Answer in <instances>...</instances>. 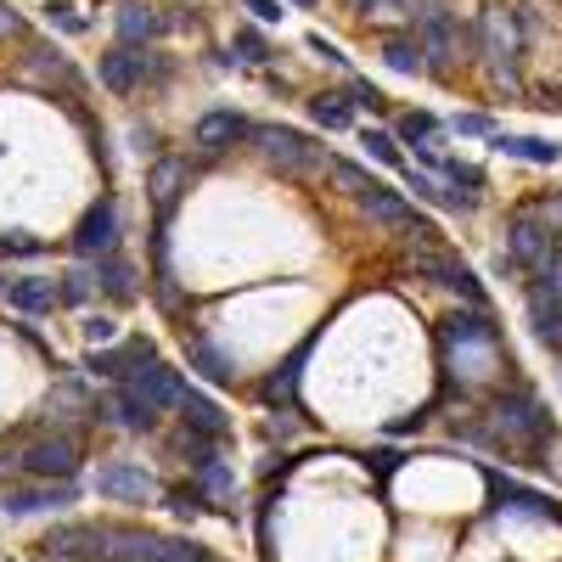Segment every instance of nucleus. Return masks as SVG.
Masks as SVG:
<instances>
[{"label":"nucleus","mask_w":562,"mask_h":562,"mask_svg":"<svg viewBox=\"0 0 562 562\" xmlns=\"http://www.w3.org/2000/svg\"><path fill=\"white\" fill-rule=\"evenodd\" d=\"M97 79H102V90H113V97H130V90L140 85V52L135 45H108L102 63H97Z\"/></svg>","instance_id":"nucleus-23"},{"label":"nucleus","mask_w":562,"mask_h":562,"mask_svg":"<svg viewBox=\"0 0 562 562\" xmlns=\"http://www.w3.org/2000/svg\"><path fill=\"white\" fill-rule=\"evenodd\" d=\"M540 220L551 225V237L562 243V198H546V203H540Z\"/></svg>","instance_id":"nucleus-49"},{"label":"nucleus","mask_w":562,"mask_h":562,"mask_svg":"<svg viewBox=\"0 0 562 562\" xmlns=\"http://www.w3.org/2000/svg\"><path fill=\"white\" fill-rule=\"evenodd\" d=\"M304 52H310L315 63H326V68H338V74L349 79V57H344V52H338V45L326 40V34H304Z\"/></svg>","instance_id":"nucleus-41"},{"label":"nucleus","mask_w":562,"mask_h":562,"mask_svg":"<svg viewBox=\"0 0 562 562\" xmlns=\"http://www.w3.org/2000/svg\"><path fill=\"white\" fill-rule=\"evenodd\" d=\"M7 299H12V310H18V315H52V310H63L57 281H45V276H23V281H12Z\"/></svg>","instance_id":"nucleus-25"},{"label":"nucleus","mask_w":562,"mask_h":562,"mask_svg":"<svg viewBox=\"0 0 562 562\" xmlns=\"http://www.w3.org/2000/svg\"><path fill=\"white\" fill-rule=\"evenodd\" d=\"M124 389H135L140 400H147V405L158 411V416H164V411H175V405H180V394H186L180 371H175V366H164V360H147V366H140L135 378L124 383Z\"/></svg>","instance_id":"nucleus-18"},{"label":"nucleus","mask_w":562,"mask_h":562,"mask_svg":"<svg viewBox=\"0 0 562 562\" xmlns=\"http://www.w3.org/2000/svg\"><path fill=\"white\" fill-rule=\"evenodd\" d=\"M310 349H315V338H304V344H299V355H293V360H281V366L270 371V378L259 383V400H265L270 411H276V405H293V394H299V366L310 360Z\"/></svg>","instance_id":"nucleus-24"},{"label":"nucleus","mask_w":562,"mask_h":562,"mask_svg":"<svg viewBox=\"0 0 562 562\" xmlns=\"http://www.w3.org/2000/svg\"><path fill=\"white\" fill-rule=\"evenodd\" d=\"M254 153L281 175V180H304V175H321L326 164V147L315 135H304V130H293V124H254Z\"/></svg>","instance_id":"nucleus-2"},{"label":"nucleus","mask_w":562,"mask_h":562,"mask_svg":"<svg viewBox=\"0 0 562 562\" xmlns=\"http://www.w3.org/2000/svg\"><path fill=\"white\" fill-rule=\"evenodd\" d=\"M79 501V484H52V479H34V484H12L0 495V512H12V518H34V512H57V506H74Z\"/></svg>","instance_id":"nucleus-14"},{"label":"nucleus","mask_w":562,"mask_h":562,"mask_svg":"<svg viewBox=\"0 0 562 562\" xmlns=\"http://www.w3.org/2000/svg\"><path fill=\"white\" fill-rule=\"evenodd\" d=\"M355 203H360V214H366V220H378V225L400 231V237H405V231H411V220H416L411 198H405V192H389V186H371V192H360Z\"/></svg>","instance_id":"nucleus-22"},{"label":"nucleus","mask_w":562,"mask_h":562,"mask_svg":"<svg viewBox=\"0 0 562 562\" xmlns=\"http://www.w3.org/2000/svg\"><path fill=\"white\" fill-rule=\"evenodd\" d=\"M450 130H456V135H495V119H490V113H456Z\"/></svg>","instance_id":"nucleus-46"},{"label":"nucleus","mask_w":562,"mask_h":562,"mask_svg":"<svg viewBox=\"0 0 562 562\" xmlns=\"http://www.w3.org/2000/svg\"><path fill=\"white\" fill-rule=\"evenodd\" d=\"M18 467L29 479H52V484H68V479H79V439L74 434H40L34 445H23L18 450Z\"/></svg>","instance_id":"nucleus-4"},{"label":"nucleus","mask_w":562,"mask_h":562,"mask_svg":"<svg viewBox=\"0 0 562 562\" xmlns=\"http://www.w3.org/2000/svg\"><path fill=\"white\" fill-rule=\"evenodd\" d=\"M45 562H113L108 557V529L102 524H57L40 540Z\"/></svg>","instance_id":"nucleus-8"},{"label":"nucleus","mask_w":562,"mask_h":562,"mask_svg":"<svg viewBox=\"0 0 562 562\" xmlns=\"http://www.w3.org/2000/svg\"><path fill=\"white\" fill-rule=\"evenodd\" d=\"M90 422H102V428H124V434H153L158 428V411L140 400L135 389H108V394H97L90 400Z\"/></svg>","instance_id":"nucleus-10"},{"label":"nucleus","mask_w":562,"mask_h":562,"mask_svg":"<svg viewBox=\"0 0 562 562\" xmlns=\"http://www.w3.org/2000/svg\"><path fill=\"white\" fill-rule=\"evenodd\" d=\"M90 270H97V288H102L113 304H135V299H140V288H135V265H130L124 254H108V259H97Z\"/></svg>","instance_id":"nucleus-26"},{"label":"nucleus","mask_w":562,"mask_h":562,"mask_svg":"<svg viewBox=\"0 0 562 562\" xmlns=\"http://www.w3.org/2000/svg\"><path fill=\"white\" fill-rule=\"evenodd\" d=\"M304 108H310V119H315L321 130H355V102H349V90H315Z\"/></svg>","instance_id":"nucleus-28"},{"label":"nucleus","mask_w":562,"mask_h":562,"mask_svg":"<svg viewBox=\"0 0 562 562\" xmlns=\"http://www.w3.org/2000/svg\"><path fill=\"white\" fill-rule=\"evenodd\" d=\"M484 484H490V506L495 512H518V518H551V524H562V506L551 495H540V490H529L518 479H501L495 467H484Z\"/></svg>","instance_id":"nucleus-12"},{"label":"nucleus","mask_w":562,"mask_h":562,"mask_svg":"<svg viewBox=\"0 0 562 562\" xmlns=\"http://www.w3.org/2000/svg\"><path fill=\"white\" fill-rule=\"evenodd\" d=\"M416 276H428L434 288H445V293H456L461 304H479L484 310V281L467 270L456 254H439V248H411V259H405Z\"/></svg>","instance_id":"nucleus-5"},{"label":"nucleus","mask_w":562,"mask_h":562,"mask_svg":"<svg viewBox=\"0 0 562 562\" xmlns=\"http://www.w3.org/2000/svg\"><path fill=\"white\" fill-rule=\"evenodd\" d=\"M68 243H74V254L90 259V265L108 259V254H119V198H97V203H90Z\"/></svg>","instance_id":"nucleus-9"},{"label":"nucleus","mask_w":562,"mask_h":562,"mask_svg":"<svg viewBox=\"0 0 562 562\" xmlns=\"http://www.w3.org/2000/svg\"><path fill=\"white\" fill-rule=\"evenodd\" d=\"M383 7V0H355V12H378Z\"/></svg>","instance_id":"nucleus-51"},{"label":"nucleus","mask_w":562,"mask_h":562,"mask_svg":"<svg viewBox=\"0 0 562 562\" xmlns=\"http://www.w3.org/2000/svg\"><path fill=\"white\" fill-rule=\"evenodd\" d=\"M85 344H90V349L119 344V321H113V315H85Z\"/></svg>","instance_id":"nucleus-43"},{"label":"nucleus","mask_w":562,"mask_h":562,"mask_svg":"<svg viewBox=\"0 0 562 562\" xmlns=\"http://www.w3.org/2000/svg\"><path fill=\"white\" fill-rule=\"evenodd\" d=\"M254 135V124L237 113V108H214V113H203L198 124H192V147L203 153V158H220V153H231L237 140H248Z\"/></svg>","instance_id":"nucleus-15"},{"label":"nucleus","mask_w":562,"mask_h":562,"mask_svg":"<svg viewBox=\"0 0 562 562\" xmlns=\"http://www.w3.org/2000/svg\"><path fill=\"white\" fill-rule=\"evenodd\" d=\"M484 434L495 450H524V456H540L551 445V416L546 405L529 394V389H512V394H495L490 400V416H484Z\"/></svg>","instance_id":"nucleus-1"},{"label":"nucleus","mask_w":562,"mask_h":562,"mask_svg":"<svg viewBox=\"0 0 562 562\" xmlns=\"http://www.w3.org/2000/svg\"><path fill=\"white\" fill-rule=\"evenodd\" d=\"M113 29H119V45H135V52H147L153 40H164V34L175 29V18H169L164 7H140V0H130V7L113 18Z\"/></svg>","instance_id":"nucleus-17"},{"label":"nucleus","mask_w":562,"mask_h":562,"mask_svg":"<svg viewBox=\"0 0 562 562\" xmlns=\"http://www.w3.org/2000/svg\"><path fill=\"white\" fill-rule=\"evenodd\" d=\"M12 467H18V456H7V450H0V473H12Z\"/></svg>","instance_id":"nucleus-52"},{"label":"nucleus","mask_w":562,"mask_h":562,"mask_svg":"<svg viewBox=\"0 0 562 562\" xmlns=\"http://www.w3.org/2000/svg\"><path fill=\"white\" fill-rule=\"evenodd\" d=\"M400 450H366V473H378V479H389V473H400Z\"/></svg>","instance_id":"nucleus-47"},{"label":"nucleus","mask_w":562,"mask_h":562,"mask_svg":"<svg viewBox=\"0 0 562 562\" xmlns=\"http://www.w3.org/2000/svg\"><path fill=\"white\" fill-rule=\"evenodd\" d=\"M495 153L501 158H518V164H535V169H551L562 164V140L557 135H524V130H495Z\"/></svg>","instance_id":"nucleus-19"},{"label":"nucleus","mask_w":562,"mask_h":562,"mask_svg":"<svg viewBox=\"0 0 562 562\" xmlns=\"http://www.w3.org/2000/svg\"><path fill=\"white\" fill-rule=\"evenodd\" d=\"M175 79V63L164 52H140V85H169Z\"/></svg>","instance_id":"nucleus-44"},{"label":"nucleus","mask_w":562,"mask_h":562,"mask_svg":"<svg viewBox=\"0 0 562 562\" xmlns=\"http://www.w3.org/2000/svg\"><path fill=\"white\" fill-rule=\"evenodd\" d=\"M147 360H158V349H153L147 338H124V344H108V349H85L79 371H90V378H102L108 389H119V383H130Z\"/></svg>","instance_id":"nucleus-7"},{"label":"nucleus","mask_w":562,"mask_h":562,"mask_svg":"<svg viewBox=\"0 0 562 562\" xmlns=\"http://www.w3.org/2000/svg\"><path fill=\"white\" fill-rule=\"evenodd\" d=\"M97 495L119 501V506H147V501H164V484L140 461H102L97 467Z\"/></svg>","instance_id":"nucleus-6"},{"label":"nucleus","mask_w":562,"mask_h":562,"mask_svg":"<svg viewBox=\"0 0 562 562\" xmlns=\"http://www.w3.org/2000/svg\"><path fill=\"white\" fill-rule=\"evenodd\" d=\"M529 326L546 349L562 355V299H551L546 288H529Z\"/></svg>","instance_id":"nucleus-27"},{"label":"nucleus","mask_w":562,"mask_h":562,"mask_svg":"<svg viewBox=\"0 0 562 562\" xmlns=\"http://www.w3.org/2000/svg\"><path fill=\"white\" fill-rule=\"evenodd\" d=\"M243 12H248L259 29H276L281 18H288V7H281V0H243Z\"/></svg>","instance_id":"nucleus-45"},{"label":"nucleus","mask_w":562,"mask_h":562,"mask_svg":"<svg viewBox=\"0 0 562 562\" xmlns=\"http://www.w3.org/2000/svg\"><path fill=\"white\" fill-rule=\"evenodd\" d=\"M551 248H557V237H551V225L540 220V209H518L506 220V259L518 270H535Z\"/></svg>","instance_id":"nucleus-11"},{"label":"nucleus","mask_w":562,"mask_h":562,"mask_svg":"<svg viewBox=\"0 0 562 562\" xmlns=\"http://www.w3.org/2000/svg\"><path fill=\"white\" fill-rule=\"evenodd\" d=\"M400 180H405V192H411L416 203H439V198H445V180H439V175H428V169H416V164H405V169H400Z\"/></svg>","instance_id":"nucleus-36"},{"label":"nucleus","mask_w":562,"mask_h":562,"mask_svg":"<svg viewBox=\"0 0 562 562\" xmlns=\"http://www.w3.org/2000/svg\"><path fill=\"white\" fill-rule=\"evenodd\" d=\"M164 506L175 512V518H203V512H220L209 495H203V484L192 479V484H175V490H164Z\"/></svg>","instance_id":"nucleus-34"},{"label":"nucleus","mask_w":562,"mask_h":562,"mask_svg":"<svg viewBox=\"0 0 562 562\" xmlns=\"http://www.w3.org/2000/svg\"><path fill=\"white\" fill-rule=\"evenodd\" d=\"M411 12H416V40H422V74H434V79H450V68L461 63V40L467 29L456 23V12L445 7V0H411Z\"/></svg>","instance_id":"nucleus-3"},{"label":"nucleus","mask_w":562,"mask_h":562,"mask_svg":"<svg viewBox=\"0 0 562 562\" xmlns=\"http://www.w3.org/2000/svg\"><path fill=\"white\" fill-rule=\"evenodd\" d=\"M29 23H23V12L12 7V0H0V40H18Z\"/></svg>","instance_id":"nucleus-48"},{"label":"nucleus","mask_w":562,"mask_h":562,"mask_svg":"<svg viewBox=\"0 0 562 562\" xmlns=\"http://www.w3.org/2000/svg\"><path fill=\"white\" fill-rule=\"evenodd\" d=\"M175 411H180V428H192V434H203V439H225V434H231V416H225L220 400H209L203 389H186Z\"/></svg>","instance_id":"nucleus-21"},{"label":"nucleus","mask_w":562,"mask_h":562,"mask_svg":"<svg viewBox=\"0 0 562 562\" xmlns=\"http://www.w3.org/2000/svg\"><path fill=\"white\" fill-rule=\"evenodd\" d=\"M0 562H12V557H0Z\"/></svg>","instance_id":"nucleus-54"},{"label":"nucleus","mask_w":562,"mask_h":562,"mask_svg":"<svg viewBox=\"0 0 562 562\" xmlns=\"http://www.w3.org/2000/svg\"><path fill=\"white\" fill-rule=\"evenodd\" d=\"M45 23H52L57 34H74V40L90 34V18L74 7V0H52V7H45Z\"/></svg>","instance_id":"nucleus-38"},{"label":"nucleus","mask_w":562,"mask_h":562,"mask_svg":"<svg viewBox=\"0 0 562 562\" xmlns=\"http://www.w3.org/2000/svg\"><path fill=\"white\" fill-rule=\"evenodd\" d=\"M349 102L355 108H366V113H389V97H383V85H371V79H360V74H349Z\"/></svg>","instance_id":"nucleus-40"},{"label":"nucleus","mask_w":562,"mask_h":562,"mask_svg":"<svg viewBox=\"0 0 562 562\" xmlns=\"http://www.w3.org/2000/svg\"><path fill=\"white\" fill-rule=\"evenodd\" d=\"M281 7H299V12H310V7H321V0H281Z\"/></svg>","instance_id":"nucleus-50"},{"label":"nucleus","mask_w":562,"mask_h":562,"mask_svg":"<svg viewBox=\"0 0 562 562\" xmlns=\"http://www.w3.org/2000/svg\"><path fill=\"white\" fill-rule=\"evenodd\" d=\"M383 63L394 68V74H405V79H416L422 74V40H416V29H394V34H383Z\"/></svg>","instance_id":"nucleus-31"},{"label":"nucleus","mask_w":562,"mask_h":562,"mask_svg":"<svg viewBox=\"0 0 562 562\" xmlns=\"http://www.w3.org/2000/svg\"><path fill=\"white\" fill-rule=\"evenodd\" d=\"M0 293H7V270H0Z\"/></svg>","instance_id":"nucleus-53"},{"label":"nucleus","mask_w":562,"mask_h":562,"mask_svg":"<svg viewBox=\"0 0 562 562\" xmlns=\"http://www.w3.org/2000/svg\"><path fill=\"white\" fill-rule=\"evenodd\" d=\"M326 175H333V180L344 186V192H355V198H360V192H371V186H383L378 175H366V169H360V164H349V158H333V164H326Z\"/></svg>","instance_id":"nucleus-39"},{"label":"nucleus","mask_w":562,"mask_h":562,"mask_svg":"<svg viewBox=\"0 0 562 562\" xmlns=\"http://www.w3.org/2000/svg\"><path fill=\"white\" fill-rule=\"evenodd\" d=\"M394 135H400V147H416V140H439V119L434 113H405L400 124H394Z\"/></svg>","instance_id":"nucleus-37"},{"label":"nucleus","mask_w":562,"mask_h":562,"mask_svg":"<svg viewBox=\"0 0 562 562\" xmlns=\"http://www.w3.org/2000/svg\"><path fill=\"white\" fill-rule=\"evenodd\" d=\"M40 254H45V243L29 237V231H7L0 237V259H40Z\"/></svg>","instance_id":"nucleus-42"},{"label":"nucleus","mask_w":562,"mask_h":562,"mask_svg":"<svg viewBox=\"0 0 562 562\" xmlns=\"http://www.w3.org/2000/svg\"><path fill=\"white\" fill-rule=\"evenodd\" d=\"M192 479L203 484V495H209V501L225 512V518H231V506H225V501H237V473H231V467H225L220 456H209V461H198V467H192Z\"/></svg>","instance_id":"nucleus-30"},{"label":"nucleus","mask_w":562,"mask_h":562,"mask_svg":"<svg viewBox=\"0 0 562 562\" xmlns=\"http://www.w3.org/2000/svg\"><path fill=\"white\" fill-rule=\"evenodd\" d=\"M439 344L445 349H501V321L490 315V310H479V304H467V310H450L445 321H439Z\"/></svg>","instance_id":"nucleus-13"},{"label":"nucleus","mask_w":562,"mask_h":562,"mask_svg":"<svg viewBox=\"0 0 562 562\" xmlns=\"http://www.w3.org/2000/svg\"><path fill=\"white\" fill-rule=\"evenodd\" d=\"M108 529V557L113 562H164V535L135 529V524H102Z\"/></svg>","instance_id":"nucleus-20"},{"label":"nucleus","mask_w":562,"mask_h":562,"mask_svg":"<svg viewBox=\"0 0 562 562\" xmlns=\"http://www.w3.org/2000/svg\"><path fill=\"white\" fill-rule=\"evenodd\" d=\"M231 52H237L243 63H254V68H265V63H270V40L259 34V23H243L237 40H231Z\"/></svg>","instance_id":"nucleus-35"},{"label":"nucleus","mask_w":562,"mask_h":562,"mask_svg":"<svg viewBox=\"0 0 562 562\" xmlns=\"http://www.w3.org/2000/svg\"><path fill=\"white\" fill-rule=\"evenodd\" d=\"M360 147H366V158H371V164H389V169H405V153H400V135H394V130H383V124H366V130H360Z\"/></svg>","instance_id":"nucleus-32"},{"label":"nucleus","mask_w":562,"mask_h":562,"mask_svg":"<svg viewBox=\"0 0 562 562\" xmlns=\"http://www.w3.org/2000/svg\"><path fill=\"white\" fill-rule=\"evenodd\" d=\"M90 293H97V270L74 265V270H63V276H57V299H63V310H85V304H90Z\"/></svg>","instance_id":"nucleus-33"},{"label":"nucleus","mask_w":562,"mask_h":562,"mask_svg":"<svg viewBox=\"0 0 562 562\" xmlns=\"http://www.w3.org/2000/svg\"><path fill=\"white\" fill-rule=\"evenodd\" d=\"M186 360H192V371H203V378L209 383H237V360H231L225 349H214L209 338H192V344H186Z\"/></svg>","instance_id":"nucleus-29"},{"label":"nucleus","mask_w":562,"mask_h":562,"mask_svg":"<svg viewBox=\"0 0 562 562\" xmlns=\"http://www.w3.org/2000/svg\"><path fill=\"white\" fill-rule=\"evenodd\" d=\"M192 192V164L186 158H158L153 164V175H147V198H153V214L158 220H169L175 214V203Z\"/></svg>","instance_id":"nucleus-16"}]
</instances>
